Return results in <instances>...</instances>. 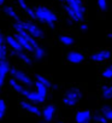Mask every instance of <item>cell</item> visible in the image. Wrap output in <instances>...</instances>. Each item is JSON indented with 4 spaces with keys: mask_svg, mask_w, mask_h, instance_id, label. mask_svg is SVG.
Segmentation results:
<instances>
[{
    "mask_svg": "<svg viewBox=\"0 0 112 123\" xmlns=\"http://www.w3.org/2000/svg\"><path fill=\"white\" fill-rule=\"evenodd\" d=\"M68 5L65 6V11L74 21H82L84 16V6L82 0H66Z\"/></svg>",
    "mask_w": 112,
    "mask_h": 123,
    "instance_id": "obj_1",
    "label": "cell"
},
{
    "mask_svg": "<svg viewBox=\"0 0 112 123\" xmlns=\"http://www.w3.org/2000/svg\"><path fill=\"white\" fill-rule=\"evenodd\" d=\"M35 13H36V18L39 21L47 23L51 28L54 27V22H55V19H57V17H55V15L51 10H48V9H46L43 6H40V7H37L35 10Z\"/></svg>",
    "mask_w": 112,
    "mask_h": 123,
    "instance_id": "obj_2",
    "label": "cell"
},
{
    "mask_svg": "<svg viewBox=\"0 0 112 123\" xmlns=\"http://www.w3.org/2000/svg\"><path fill=\"white\" fill-rule=\"evenodd\" d=\"M24 28H25V30L31 35V36H34V37H41L42 36V31L39 29V27H36L34 23H31V22H25L24 23Z\"/></svg>",
    "mask_w": 112,
    "mask_h": 123,
    "instance_id": "obj_3",
    "label": "cell"
},
{
    "mask_svg": "<svg viewBox=\"0 0 112 123\" xmlns=\"http://www.w3.org/2000/svg\"><path fill=\"white\" fill-rule=\"evenodd\" d=\"M78 98H80V92L77 89H71L70 92H68V94L64 99V103L68 105H75L77 103Z\"/></svg>",
    "mask_w": 112,
    "mask_h": 123,
    "instance_id": "obj_4",
    "label": "cell"
},
{
    "mask_svg": "<svg viewBox=\"0 0 112 123\" xmlns=\"http://www.w3.org/2000/svg\"><path fill=\"white\" fill-rule=\"evenodd\" d=\"M23 94L29 99V100H31V101H34V103H42L43 100H45V97L43 95H41L39 92H29V91H23Z\"/></svg>",
    "mask_w": 112,
    "mask_h": 123,
    "instance_id": "obj_5",
    "label": "cell"
},
{
    "mask_svg": "<svg viewBox=\"0 0 112 123\" xmlns=\"http://www.w3.org/2000/svg\"><path fill=\"white\" fill-rule=\"evenodd\" d=\"M11 74H12L18 81L23 82L24 85H27V86H31V81H30V79H29L25 74H23L22 71H18V70H16V69H12V70H11Z\"/></svg>",
    "mask_w": 112,
    "mask_h": 123,
    "instance_id": "obj_6",
    "label": "cell"
},
{
    "mask_svg": "<svg viewBox=\"0 0 112 123\" xmlns=\"http://www.w3.org/2000/svg\"><path fill=\"white\" fill-rule=\"evenodd\" d=\"M6 42H7L16 52H22L23 46L19 43V41H18L16 37H13V36H7V37H6Z\"/></svg>",
    "mask_w": 112,
    "mask_h": 123,
    "instance_id": "obj_7",
    "label": "cell"
},
{
    "mask_svg": "<svg viewBox=\"0 0 112 123\" xmlns=\"http://www.w3.org/2000/svg\"><path fill=\"white\" fill-rule=\"evenodd\" d=\"M16 39L19 41V43H21V45L23 46V48H25L27 51H29V52H30V51H34V49H35V48L33 47V45H31V43H30V42H29V41H28V40H27V39H25V37H24L22 34L17 33Z\"/></svg>",
    "mask_w": 112,
    "mask_h": 123,
    "instance_id": "obj_8",
    "label": "cell"
},
{
    "mask_svg": "<svg viewBox=\"0 0 112 123\" xmlns=\"http://www.w3.org/2000/svg\"><path fill=\"white\" fill-rule=\"evenodd\" d=\"M111 55V53L108 51H100L95 54L92 55V59L95 60V62H101V60H105V59H108Z\"/></svg>",
    "mask_w": 112,
    "mask_h": 123,
    "instance_id": "obj_9",
    "label": "cell"
},
{
    "mask_svg": "<svg viewBox=\"0 0 112 123\" xmlns=\"http://www.w3.org/2000/svg\"><path fill=\"white\" fill-rule=\"evenodd\" d=\"M90 119V113L88 111H80L76 115V121L78 123H88Z\"/></svg>",
    "mask_w": 112,
    "mask_h": 123,
    "instance_id": "obj_10",
    "label": "cell"
},
{
    "mask_svg": "<svg viewBox=\"0 0 112 123\" xmlns=\"http://www.w3.org/2000/svg\"><path fill=\"white\" fill-rule=\"evenodd\" d=\"M7 71H9V65L6 63V60H1V63H0V85L4 83V79Z\"/></svg>",
    "mask_w": 112,
    "mask_h": 123,
    "instance_id": "obj_11",
    "label": "cell"
},
{
    "mask_svg": "<svg viewBox=\"0 0 112 123\" xmlns=\"http://www.w3.org/2000/svg\"><path fill=\"white\" fill-rule=\"evenodd\" d=\"M68 59L71 62V63H81L83 60V55L78 52H70L68 55Z\"/></svg>",
    "mask_w": 112,
    "mask_h": 123,
    "instance_id": "obj_12",
    "label": "cell"
},
{
    "mask_svg": "<svg viewBox=\"0 0 112 123\" xmlns=\"http://www.w3.org/2000/svg\"><path fill=\"white\" fill-rule=\"evenodd\" d=\"M18 4H19V6L31 17V18H36V13H35V11H33L30 7H28V5L25 4V1H24V0H18Z\"/></svg>",
    "mask_w": 112,
    "mask_h": 123,
    "instance_id": "obj_13",
    "label": "cell"
},
{
    "mask_svg": "<svg viewBox=\"0 0 112 123\" xmlns=\"http://www.w3.org/2000/svg\"><path fill=\"white\" fill-rule=\"evenodd\" d=\"M22 106L24 107V109H27L29 112H31V113H35V115H40V110L36 107V106H34V105H31V104H29V103H27V101H23L22 103Z\"/></svg>",
    "mask_w": 112,
    "mask_h": 123,
    "instance_id": "obj_14",
    "label": "cell"
},
{
    "mask_svg": "<svg viewBox=\"0 0 112 123\" xmlns=\"http://www.w3.org/2000/svg\"><path fill=\"white\" fill-rule=\"evenodd\" d=\"M53 113H54V107L53 106H46L45 107V111H43V116H45V119L46 121H51L52 117H53Z\"/></svg>",
    "mask_w": 112,
    "mask_h": 123,
    "instance_id": "obj_15",
    "label": "cell"
},
{
    "mask_svg": "<svg viewBox=\"0 0 112 123\" xmlns=\"http://www.w3.org/2000/svg\"><path fill=\"white\" fill-rule=\"evenodd\" d=\"M4 11H5V13H6V15H9L10 17L15 18L16 21H18V19H19V18H18V16H17V13H16V11H15L12 7H10V6H5Z\"/></svg>",
    "mask_w": 112,
    "mask_h": 123,
    "instance_id": "obj_16",
    "label": "cell"
},
{
    "mask_svg": "<svg viewBox=\"0 0 112 123\" xmlns=\"http://www.w3.org/2000/svg\"><path fill=\"white\" fill-rule=\"evenodd\" d=\"M10 85H11V86H12V87H13V88L17 91V92H19V93H23L24 88H23V87H22L19 83H17L15 80H11V81H10Z\"/></svg>",
    "mask_w": 112,
    "mask_h": 123,
    "instance_id": "obj_17",
    "label": "cell"
},
{
    "mask_svg": "<svg viewBox=\"0 0 112 123\" xmlns=\"http://www.w3.org/2000/svg\"><path fill=\"white\" fill-rule=\"evenodd\" d=\"M36 87H37V92L41 94V95H46V93H47V91H46V86L45 85H42V83H40V82H37L36 83Z\"/></svg>",
    "mask_w": 112,
    "mask_h": 123,
    "instance_id": "obj_18",
    "label": "cell"
},
{
    "mask_svg": "<svg viewBox=\"0 0 112 123\" xmlns=\"http://www.w3.org/2000/svg\"><path fill=\"white\" fill-rule=\"evenodd\" d=\"M102 94L105 98H112V87H104Z\"/></svg>",
    "mask_w": 112,
    "mask_h": 123,
    "instance_id": "obj_19",
    "label": "cell"
},
{
    "mask_svg": "<svg viewBox=\"0 0 112 123\" xmlns=\"http://www.w3.org/2000/svg\"><path fill=\"white\" fill-rule=\"evenodd\" d=\"M36 80H37V82H40V83H42V85H45L46 87H49V86H51V83H49V81H48L47 79H45V77H42V76H40V75H37V76H36Z\"/></svg>",
    "mask_w": 112,
    "mask_h": 123,
    "instance_id": "obj_20",
    "label": "cell"
},
{
    "mask_svg": "<svg viewBox=\"0 0 112 123\" xmlns=\"http://www.w3.org/2000/svg\"><path fill=\"white\" fill-rule=\"evenodd\" d=\"M0 58H1V60H5V58H6V46H5V43H1V46H0Z\"/></svg>",
    "mask_w": 112,
    "mask_h": 123,
    "instance_id": "obj_21",
    "label": "cell"
},
{
    "mask_svg": "<svg viewBox=\"0 0 112 123\" xmlns=\"http://www.w3.org/2000/svg\"><path fill=\"white\" fill-rule=\"evenodd\" d=\"M60 41L64 43V45H72V42H74V40H72V37H70V36H62L60 37Z\"/></svg>",
    "mask_w": 112,
    "mask_h": 123,
    "instance_id": "obj_22",
    "label": "cell"
},
{
    "mask_svg": "<svg viewBox=\"0 0 112 123\" xmlns=\"http://www.w3.org/2000/svg\"><path fill=\"white\" fill-rule=\"evenodd\" d=\"M16 53H17V54L19 55V58H21V59H23V60L27 64H30V63H31L30 58H29V57H28L27 54H24V53H22V52H16Z\"/></svg>",
    "mask_w": 112,
    "mask_h": 123,
    "instance_id": "obj_23",
    "label": "cell"
},
{
    "mask_svg": "<svg viewBox=\"0 0 112 123\" xmlns=\"http://www.w3.org/2000/svg\"><path fill=\"white\" fill-rule=\"evenodd\" d=\"M34 52H35V57H36L37 59H41V58L43 57V54H45L43 49H42V48H40V47L35 48V49H34Z\"/></svg>",
    "mask_w": 112,
    "mask_h": 123,
    "instance_id": "obj_24",
    "label": "cell"
},
{
    "mask_svg": "<svg viewBox=\"0 0 112 123\" xmlns=\"http://www.w3.org/2000/svg\"><path fill=\"white\" fill-rule=\"evenodd\" d=\"M102 76H104V77H106V79L112 77V65H111L110 68H107V69L102 73Z\"/></svg>",
    "mask_w": 112,
    "mask_h": 123,
    "instance_id": "obj_25",
    "label": "cell"
},
{
    "mask_svg": "<svg viewBox=\"0 0 112 123\" xmlns=\"http://www.w3.org/2000/svg\"><path fill=\"white\" fill-rule=\"evenodd\" d=\"M98 4H99V7L102 11H105L107 9V1H106V0H98Z\"/></svg>",
    "mask_w": 112,
    "mask_h": 123,
    "instance_id": "obj_26",
    "label": "cell"
},
{
    "mask_svg": "<svg viewBox=\"0 0 112 123\" xmlns=\"http://www.w3.org/2000/svg\"><path fill=\"white\" fill-rule=\"evenodd\" d=\"M5 110H6V106H5V101L1 100L0 101V117H3L4 113H5Z\"/></svg>",
    "mask_w": 112,
    "mask_h": 123,
    "instance_id": "obj_27",
    "label": "cell"
},
{
    "mask_svg": "<svg viewBox=\"0 0 112 123\" xmlns=\"http://www.w3.org/2000/svg\"><path fill=\"white\" fill-rule=\"evenodd\" d=\"M95 121H98L100 123H106V118H104L101 116H95Z\"/></svg>",
    "mask_w": 112,
    "mask_h": 123,
    "instance_id": "obj_28",
    "label": "cell"
},
{
    "mask_svg": "<svg viewBox=\"0 0 112 123\" xmlns=\"http://www.w3.org/2000/svg\"><path fill=\"white\" fill-rule=\"evenodd\" d=\"M104 112H105V115H106V117H107V118L112 119V110H105Z\"/></svg>",
    "mask_w": 112,
    "mask_h": 123,
    "instance_id": "obj_29",
    "label": "cell"
},
{
    "mask_svg": "<svg viewBox=\"0 0 112 123\" xmlns=\"http://www.w3.org/2000/svg\"><path fill=\"white\" fill-rule=\"evenodd\" d=\"M81 29H82V30H86V29H87V25H86V24H82V25H81Z\"/></svg>",
    "mask_w": 112,
    "mask_h": 123,
    "instance_id": "obj_30",
    "label": "cell"
},
{
    "mask_svg": "<svg viewBox=\"0 0 112 123\" xmlns=\"http://www.w3.org/2000/svg\"><path fill=\"white\" fill-rule=\"evenodd\" d=\"M4 1H5V0H0V4H4Z\"/></svg>",
    "mask_w": 112,
    "mask_h": 123,
    "instance_id": "obj_31",
    "label": "cell"
}]
</instances>
